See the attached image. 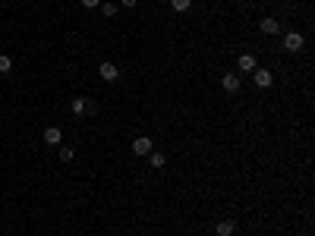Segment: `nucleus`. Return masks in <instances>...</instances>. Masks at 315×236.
<instances>
[{"mask_svg":"<svg viewBox=\"0 0 315 236\" xmlns=\"http://www.w3.org/2000/svg\"><path fill=\"white\" fill-rule=\"evenodd\" d=\"M170 6H174L177 13H186L189 10V0H170Z\"/></svg>","mask_w":315,"mask_h":236,"instance_id":"ddd939ff","label":"nucleus"},{"mask_svg":"<svg viewBox=\"0 0 315 236\" xmlns=\"http://www.w3.org/2000/svg\"><path fill=\"white\" fill-rule=\"evenodd\" d=\"M284 47L290 50V54L303 50V35H300V32H287V35H284Z\"/></svg>","mask_w":315,"mask_h":236,"instance_id":"f257e3e1","label":"nucleus"},{"mask_svg":"<svg viewBox=\"0 0 315 236\" xmlns=\"http://www.w3.org/2000/svg\"><path fill=\"white\" fill-rule=\"evenodd\" d=\"M10 70H13V60L6 54H0V73H10Z\"/></svg>","mask_w":315,"mask_h":236,"instance_id":"4468645a","label":"nucleus"},{"mask_svg":"<svg viewBox=\"0 0 315 236\" xmlns=\"http://www.w3.org/2000/svg\"><path fill=\"white\" fill-rule=\"evenodd\" d=\"M73 155H76V148H73V145H63V148H60V161H63V164H70V161H73Z\"/></svg>","mask_w":315,"mask_h":236,"instance_id":"9b49d317","label":"nucleus"},{"mask_svg":"<svg viewBox=\"0 0 315 236\" xmlns=\"http://www.w3.org/2000/svg\"><path fill=\"white\" fill-rule=\"evenodd\" d=\"M98 73H101V76H104V79H107V82H114V79H120V70H117V63H110V60H104V63H101V66H98Z\"/></svg>","mask_w":315,"mask_h":236,"instance_id":"39448f33","label":"nucleus"},{"mask_svg":"<svg viewBox=\"0 0 315 236\" xmlns=\"http://www.w3.org/2000/svg\"><path fill=\"white\" fill-rule=\"evenodd\" d=\"M148 157H151V167H164V164H167V157L161 155V151H151Z\"/></svg>","mask_w":315,"mask_h":236,"instance_id":"f8f14e48","label":"nucleus"},{"mask_svg":"<svg viewBox=\"0 0 315 236\" xmlns=\"http://www.w3.org/2000/svg\"><path fill=\"white\" fill-rule=\"evenodd\" d=\"M70 111L76 117H82L85 111H95V101H85V98H73V104H70Z\"/></svg>","mask_w":315,"mask_h":236,"instance_id":"20e7f679","label":"nucleus"},{"mask_svg":"<svg viewBox=\"0 0 315 236\" xmlns=\"http://www.w3.org/2000/svg\"><path fill=\"white\" fill-rule=\"evenodd\" d=\"M120 3L126 6V10H133V6H135V3H139V0H120Z\"/></svg>","mask_w":315,"mask_h":236,"instance_id":"f3484780","label":"nucleus"},{"mask_svg":"<svg viewBox=\"0 0 315 236\" xmlns=\"http://www.w3.org/2000/svg\"><path fill=\"white\" fill-rule=\"evenodd\" d=\"M233 230H236V221H218V227H215L218 236H233Z\"/></svg>","mask_w":315,"mask_h":236,"instance_id":"6e6552de","label":"nucleus"},{"mask_svg":"<svg viewBox=\"0 0 315 236\" xmlns=\"http://www.w3.org/2000/svg\"><path fill=\"white\" fill-rule=\"evenodd\" d=\"M60 139H63V136H60V129H57V126H47V129H45V142H47V145H57Z\"/></svg>","mask_w":315,"mask_h":236,"instance_id":"1a4fd4ad","label":"nucleus"},{"mask_svg":"<svg viewBox=\"0 0 315 236\" xmlns=\"http://www.w3.org/2000/svg\"><path fill=\"white\" fill-rule=\"evenodd\" d=\"M271 82H274V76L268 70H255V85L259 88H271Z\"/></svg>","mask_w":315,"mask_h":236,"instance_id":"0eeeda50","label":"nucleus"},{"mask_svg":"<svg viewBox=\"0 0 315 236\" xmlns=\"http://www.w3.org/2000/svg\"><path fill=\"white\" fill-rule=\"evenodd\" d=\"M82 6H89V10H95V6H101V0H82Z\"/></svg>","mask_w":315,"mask_h":236,"instance_id":"dca6fc26","label":"nucleus"},{"mask_svg":"<svg viewBox=\"0 0 315 236\" xmlns=\"http://www.w3.org/2000/svg\"><path fill=\"white\" fill-rule=\"evenodd\" d=\"M133 155H139V157L151 155V139H148V136H139V139L133 142Z\"/></svg>","mask_w":315,"mask_h":236,"instance_id":"7ed1b4c3","label":"nucleus"},{"mask_svg":"<svg viewBox=\"0 0 315 236\" xmlns=\"http://www.w3.org/2000/svg\"><path fill=\"white\" fill-rule=\"evenodd\" d=\"M259 29H262V35H277V32H280V22L268 16V19H262V22H259Z\"/></svg>","mask_w":315,"mask_h":236,"instance_id":"423d86ee","label":"nucleus"},{"mask_svg":"<svg viewBox=\"0 0 315 236\" xmlns=\"http://www.w3.org/2000/svg\"><path fill=\"white\" fill-rule=\"evenodd\" d=\"M240 85H243V82H240V76H236V73H227L224 79H221V88L230 91V95H236V91H240Z\"/></svg>","mask_w":315,"mask_h":236,"instance_id":"f03ea898","label":"nucleus"},{"mask_svg":"<svg viewBox=\"0 0 315 236\" xmlns=\"http://www.w3.org/2000/svg\"><path fill=\"white\" fill-rule=\"evenodd\" d=\"M101 13H104L107 19H110V16H117V3H101Z\"/></svg>","mask_w":315,"mask_h":236,"instance_id":"2eb2a0df","label":"nucleus"},{"mask_svg":"<svg viewBox=\"0 0 315 236\" xmlns=\"http://www.w3.org/2000/svg\"><path fill=\"white\" fill-rule=\"evenodd\" d=\"M236 66H240V70H246V73H252V70H255V57H252V54H243L240 60H236Z\"/></svg>","mask_w":315,"mask_h":236,"instance_id":"9d476101","label":"nucleus"}]
</instances>
